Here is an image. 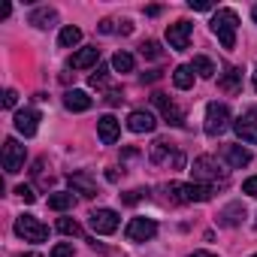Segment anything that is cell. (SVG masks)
Masks as SVG:
<instances>
[{"label": "cell", "instance_id": "obj_35", "mask_svg": "<svg viewBox=\"0 0 257 257\" xmlns=\"http://www.w3.org/2000/svg\"><path fill=\"white\" fill-rule=\"evenodd\" d=\"M16 103H19V94H16L13 88H7V91H4V109H13Z\"/></svg>", "mask_w": 257, "mask_h": 257}, {"label": "cell", "instance_id": "obj_10", "mask_svg": "<svg viewBox=\"0 0 257 257\" xmlns=\"http://www.w3.org/2000/svg\"><path fill=\"white\" fill-rule=\"evenodd\" d=\"M152 103L161 109V115L167 118V124H173V127H182V124H185V112H182V109H179L167 94H155V97H152Z\"/></svg>", "mask_w": 257, "mask_h": 257}, {"label": "cell", "instance_id": "obj_12", "mask_svg": "<svg viewBox=\"0 0 257 257\" xmlns=\"http://www.w3.org/2000/svg\"><path fill=\"white\" fill-rule=\"evenodd\" d=\"M97 134H100V143H103V146H115L118 137H121V124H118V118H112V115L97 118Z\"/></svg>", "mask_w": 257, "mask_h": 257}, {"label": "cell", "instance_id": "obj_20", "mask_svg": "<svg viewBox=\"0 0 257 257\" xmlns=\"http://www.w3.org/2000/svg\"><path fill=\"white\" fill-rule=\"evenodd\" d=\"M34 28H40V31H49L55 22H58V13L52 10V7H40V10H34L31 13V19H28Z\"/></svg>", "mask_w": 257, "mask_h": 257}, {"label": "cell", "instance_id": "obj_17", "mask_svg": "<svg viewBox=\"0 0 257 257\" xmlns=\"http://www.w3.org/2000/svg\"><path fill=\"white\" fill-rule=\"evenodd\" d=\"M245 221V206L236 200V203H227L221 212H218V224L221 227H239Z\"/></svg>", "mask_w": 257, "mask_h": 257}, {"label": "cell", "instance_id": "obj_4", "mask_svg": "<svg viewBox=\"0 0 257 257\" xmlns=\"http://www.w3.org/2000/svg\"><path fill=\"white\" fill-rule=\"evenodd\" d=\"M206 134L209 137H221L227 127H233V121H230V106L227 103H209L206 106Z\"/></svg>", "mask_w": 257, "mask_h": 257}, {"label": "cell", "instance_id": "obj_2", "mask_svg": "<svg viewBox=\"0 0 257 257\" xmlns=\"http://www.w3.org/2000/svg\"><path fill=\"white\" fill-rule=\"evenodd\" d=\"M191 173H194V182H197V185H209V188H212V185H227V170H221L212 155H200V158L194 161Z\"/></svg>", "mask_w": 257, "mask_h": 257}, {"label": "cell", "instance_id": "obj_41", "mask_svg": "<svg viewBox=\"0 0 257 257\" xmlns=\"http://www.w3.org/2000/svg\"><path fill=\"white\" fill-rule=\"evenodd\" d=\"M191 257H218V254H212V251H194Z\"/></svg>", "mask_w": 257, "mask_h": 257}, {"label": "cell", "instance_id": "obj_32", "mask_svg": "<svg viewBox=\"0 0 257 257\" xmlns=\"http://www.w3.org/2000/svg\"><path fill=\"white\" fill-rule=\"evenodd\" d=\"M52 257H73V242H58L52 248Z\"/></svg>", "mask_w": 257, "mask_h": 257}, {"label": "cell", "instance_id": "obj_40", "mask_svg": "<svg viewBox=\"0 0 257 257\" xmlns=\"http://www.w3.org/2000/svg\"><path fill=\"white\" fill-rule=\"evenodd\" d=\"M131 31H134V25H131V22H127V19H124V22L118 25V34H131Z\"/></svg>", "mask_w": 257, "mask_h": 257}, {"label": "cell", "instance_id": "obj_22", "mask_svg": "<svg viewBox=\"0 0 257 257\" xmlns=\"http://www.w3.org/2000/svg\"><path fill=\"white\" fill-rule=\"evenodd\" d=\"M73 206H76V194H73V191H55V194H49V209L67 212V209H73Z\"/></svg>", "mask_w": 257, "mask_h": 257}, {"label": "cell", "instance_id": "obj_19", "mask_svg": "<svg viewBox=\"0 0 257 257\" xmlns=\"http://www.w3.org/2000/svg\"><path fill=\"white\" fill-rule=\"evenodd\" d=\"M233 131H236V137H239L242 143L257 146V124H254L251 118H239V121H233Z\"/></svg>", "mask_w": 257, "mask_h": 257}, {"label": "cell", "instance_id": "obj_46", "mask_svg": "<svg viewBox=\"0 0 257 257\" xmlns=\"http://www.w3.org/2000/svg\"><path fill=\"white\" fill-rule=\"evenodd\" d=\"M251 257H257V254H251Z\"/></svg>", "mask_w": 257, "mask_h": 257}, {"label": "cell", "instance_id": "obj_44", "mask_svg": "<svg viewBox=\"0 0 257 257\" xmlns=\"http://www.w3.org/2000/svg\"><path fill=\"white\" fill-rule=\"evenodd\" d=\"M251 85H254V91H257V70L251 73Z\"/></svg>", "mask_w": 257, "mask_h": 257}, {"label": "cell", "instance_id": "obj_18", "mask_svg": "<svg viewBox=\"0 0 257 257\" xmlns=\"http://www.w3.org/2000/svg\"><path fill=\"white\" fill-rule=\"evenodd\" d=\"M64 106H67L70 112H88V109L94 106V100H91L85 91H76V88H73V91L64 94Z\"/></svg>", "mask_w": 257, "mask_h": 257}, {"label": "cell", "instance_id": "obj_6", "mask_svg": "<svg viewBox=\"0 0 257 257\" xmlns=\"http://www.w3.org/2000/svg\"><path fill=\"white\" fill-rule=\"evenodd\" d=\"M191 31H194V25L185 22V19L167 25V43H170V49H173V52H185L188 43H191Z\"/></svg>", "mask_w": 257, "mask_h": 257}, {"label": "cell", "instance_id": "obj_37", "mask_svg": "<svg viewBox=\"0 0 257 257\" xmlns=\"http://www.w3.org/2000/svg\"><path fill=\"white\" fill-rule=\"evenodd\" d=\"M191 10H197V13H209L212 4H206V0H191Z\"/></svg>", "mask_w": 257, "mask_h": 257}, {"label": "cell", "instance_id": "obj_26", "mask_svg": "<svg viewBox=\"0 0 257 257\" xmlns=\"http://www.w3.org/2000/svg\"><path fill=\"white\" fill-rule=\"evenodd\" d=\"M191 67H194V73H200V76H203V79H212V76H215V73H218V70H215V64H212V61H209V58H206V55H197V58H194V64H191Z\"/></svg>", "mask_w": 257, "mask_h": 257}, {"label": "cell", "instance_id": "obj_13", "mask_svg": "<svg viewBox=\"0 0 257 257\" xmlns=\"http://www.w3.org/2000/svg\"><path fill=\"white\" fill-rule=\"evenodd\" d=\"M127 127H131L134 134H152L155 127H158V121H155L152 112H146V109H134L131 115H127Z\"/></svg>", "mask_w": 257, "mask_h": 257}, {"label": "cell", "instance_id": "obj_28", "mask_svg": "<svg viewBox=\"0 0 257 257\" xmlns=\"http://www.w3.org/2000/svg\"><path fill=\"white\" fill-rule=\"evenodd\" d=\"M140 55H143V58H149V61H158V58H164V49H161V43L146 40V43L140 46Z\"/></svg>", "mask_w": 257, "mask_h": 257}, {"label": "cell", "instance_id": "obj_24", "mask_svg": "<svg viewBox=\"0 0 257 257\" xmlns=\"http://www.w3.org/2000/svg\"><path fill=\"white\" fill-rule=\"evenodd\" d=\"M79 43H82V31L73 28V25H67V28L58 34V46H61V49H73V46H79Z\"/></svg>", "mask_w": 257, "mask_h": 257}, {"label": "cell", "instance_id": "obj_36", "mask_svg": "<svg viewBox=\"0 0 257 257\" xmlns=\"http://www.w3.org/2000/svg\"><path fill=\"white\" fill-rule=\"evenodd\" d=\"M242 194H248V197H257V176L245 179V185H242Z\"/></svg>", "mask_w": 257, "mask_h": 257}, {"label": "cell", "instance_id": "obj_21", "mask_svg": "<svg viewBox=\"0 0 257 257\" xmlns=\"http://www.w3.org/2000/svg\"><path fill=\"white\" fill-rule=\"evenodd\" d=\"M218 88L227 91V94H236V91L242 88V70H239V67H227V73L218 79Z\"/></svg>", "mask_w": 257, "mask_h": 257}, {"label": "cell", "instance_id": "obj_39", "mask_svg": "<svg viewBox=\"0 0 257 257\" xmlns=\"http://www.w3.org/2000/svg\"><path fill=\"white\" fill-rule=\"evenodd\" d=\"M161 79V73L158 70H152V73H143V82H158Z\"/></svg>", "mask_w": 257, "mask_h": 257}, {"label": "cell", "instance_id": "obj_14", "mask_svg": "<svg viewBox=\"0 0 257 257\" xmlns=\"http://www.w3.org/2000/svg\"><path fill=\"white\" fill-rule=\"evenodd\" d=\"M97 61H100V49H97V46H85V49H79V52L70 55V67H73V70H88V67H94Z\"/></svg>", "mask_w": 257, "mask_h": 257}, {"label": "cell", "instance_id": "obj_3", "mask_svg": "<svg viewBox=\"0 0 257 257\" xmlns=\"http://www.w3.org/2000/svg\"><path fill=\"white\" fill-rule=\"evenodd\" d=\"M170 203H209L212 200V188L209 185H197V182H173L167 185Z\"/></svg>", "mask_w": 257, "mask_h": 257}, {"label": "cell", "instance_id": "obj_42", "mask_svg": "<svg viewBox=\"0 0 257 257\" xmlns=\"http://www.w3.org/2000/svg\"><path fill=\"white\" fill-rule=\"evenodd\" d=\"M16 257H43V254H37V251H25V254H16Z\"/></svg>", "mask_w": 257, "mask_h": 257}, {"label": "cell", "instance_id": "obj_7", "mask_svg": "<svg viewBox=\"0 0 257 257\" xmlns=\"http://www.w3.org/2000/svg\"><path fill=\"white\" fill-rule=\"evenodd\" d=\"M124 236L131 242H149L158 236V224L152 218H131V224L124 227Z\"/></svg>", "mask_w": 257, "mask_h": 257}, {"label": "cell", "instance_id": "obj_16", "mask_svg": "<svg viewBox=\"0 0 257 257\" xmlns=\"http://www.w3.org/2000/svg\"><path fill=\"white\" fill-rule=\"evenodd\" d=\"M73 194H82V197H97V182L88 176V173H70L67 176Z\"/></svg>", "mask_w": 257, "mask_h": 257}, {"label": "cell", "instance_id": "obj_45", "mask_svg": "<svg viewBox=\"0 0 257 257\" xmlns=\"http://www.w3.org/2000/svg\"><path fill=\"white\" fill-rule=\"evenodd\" d=\"M251 19H254V22H257V7H254V10H251Z\"/></svg>", "mask_w": 257, "mask_h": 257}, {"label": "cell", "instance_id": "obj_5", "mask_svg": "<svg viewBox=\"0 0 257 257\" xmlns=\"http://www.w3.org/2000/svg\"><path fill=\"white\" fill-rule=\"evenodd\" d=\"M16 233L25 242H46L49 239V227L40 218H34V215H19L16 218Z\"/></svg>", "mask_w": 257, "mask_h": 257}, {"label": "cell", "instance_id": "obj_27", "mask_svg": "<svg viewBox=\"0 0 257 257\" xmlns=\"http://www.w3.org/2000/svg\"><path fill=\"white\" fill-rule=\"evenodd\" d=\"M112 70H115V73H131V70H134V55L115 52V58H112Z\"/></svg>", "mask_w": 257, "mask_h": 257}, {"label": "cell", "instance_id": "obj_11", "mask_svg": "<svg viewBox=\"0 0 257 257\" xmlns=\"http://www.w3.org/2000/svg\"><path fill=\"white\" fill-rule=\"evenodd\" d=\"M16 131L22 137H34L40 131V112L37 109H19L16 112Z\"/></svg>", "mask_w": 257, "mask_h": 257}, {"label": "cell", "instance_id": "obj_9", "mask_svg": "<svg viewBox=\"0 0 257 257\" xmlns=\"http://www.w3.org/2000/svg\"><path fill=\"white\" fill-rule=\"evenodd\" d=\"M88 221H91V230L100 233V236H109V233L118 230V212L115 209H97V212L88 215Z\"/></svg>", "mask_w": 257, "mask_h": 257}, {"label": "cell", "instance_id": "obj_23", "mask_svg": "<svg viewBox=\"0 0 257 257\" xmlns=\"http://www.w3.org/2000/svg\"><path fill=\"white\" fill-rule=\"evenodd\" d=\"M173 85H176L179 91H188V88L194 85V67H191V64L176 67V70H173Z\"/></svg>", "mask_w": 257, "mask_h": 257}, {"label": "cell", "instance_id": "obj_30", "mask_svg": "<svg viewBox=\"0 0 257 257\" xmlns=\"http://www.w3.org/2000/svg\"><path fill=\"white\" fill-rule=\"evenodd\" d=\"M106 85H109V70L97 67V73L91 76V88H106Z\"/></svg>", "mask_w": 257, "mask_h": 257}, {"label": "cell", "instance_id": "obj_34", "mask_svg": "<svg viewBox=\"0 0 257 257\" xmlns=\"http://www.w3.org/2000/svg\"><path fill=\"white\" fill-rule=\"evenodd\" d=\"M97 31H100V34H118V25H115L112 19H103V22L97 25Z\"/></svg>", "mask_w": 257, "mask_h": 257}, {"label": "cell", "instance_id": "obj_25", "mask_svg": "<svg viewBox=\"0 0 257 257\" xmlns=\"http://www.w3.org/2000/svg\"><path fill=\"white\" fill-rule=\"evenodd\" d=\"M170 155H173V146H170L167 140H155V143H152V161H155V164L170 161Z\"/></svg>", "mask_w": 257, "mask_h": 257}, {"label": "cell", "instance_id": "obj_38", "mask_svg": "<svg viewBox=\"0 0 257 257\" xmlns=\"http://www.w3.org/2000/svg\"><path fill=\"white\" fill-rule=\"evenodd\" d=\"M121 100H124V97H121V91H109V97H106V103H112V106H115V103H121Z\"/></svg>", "mask_w": 257, "mask_h": 257}, {"label": "cell", "instance_id": "obj_15", "mask_svg": "<svg viewBox=\"0 0 257 257\" xmlns=\"http://www.w3.org/2000/svg\"><path fill=\"white\" fill-rule=\"evenodd\" d=\"M221 158H224L233 170H242V167L251 164V152H248L245 146H224V149H221Z\"/></svg>", "mask_w": 257, "mask_h": 257}, {"label": "cell", "instance_id": "obj_8", "mask_svg": "<svg viewBox=\"0 0 257 257\" xmlns=\"http://www.w3.org/2000/svg\"><path fill=\"white\" fill-rule=\"evenodd\" d=\"M22 167H25V146L19 140H7L4 143V170L10 176H16V173H22Z\"/></svg>", "mask_w": 257, "mask_h": 257}, {"label": "cell", "instance_id": "obj_33", "mask_svg": "<svg viewBox=\"0 0 257 257\" xmlns=\"http://www.w3.org/2000/svg\"><path fill=\"white\" fill-rule=\"evenodd\" d=\"M16 194H19L25 203H34V200H37V194H34V188H31V185H19V188H16Z\"/></svg>", "mask_w": 257, "mask_h": 257}, {"label": "cell", "instance_id": "obj_1", "mask_svg": "<svg viewBox=\"0 0 257 257\" xmlns=\"http://www.w3.org/2000/svg\"><path fill=\"white\" fill-rule=\"evenodd\" d=\"M236 28H239V16H236V10H218L215 16H212V34L218 37V43L224 46V49H233L236 46Z\"/></svg>", "mask_w": 257, "mask_h": 257}, {"label": "cell", "instance_id": "obj_43", "mask_svg": "<svg viewBox=\"0 0 257 257\" xmlns=\"http://www.w3.org/2000/svg\"><path fill=\"white\" fill-rule=\"evenodd\" d=\"M245 118H257V106H251V109H248V115H245Z\"/></svg>", "mask_w": 257, "mask_h": 257}, {"label": "cell", "instance_id": "obj_29", "mask_svg": "<svg viewBox=\"0 0 257 257\" xmlns=\"http://www.w3.org/2000/svg\"><path fill=\"white\" fill-rule=\"evenodd\" d=\"M58 230H61L64 236H82V227H79V221H73V218H58Z\"/></svg>", "mask_w": 257, "mask_h": 257}, {"label": "cell", "instance_id": "obj_31", "mask_svg": "<svg viewBox=\"0 0 257 257\" xmlns=\"http://www.w3.org/2000/svg\"><path fill=\"white\" fill-rule=\"evenodd\" d=\"M146 194H149V191H143V188H137V191H127V194H124L121 200H124L127 206H137L140 200H146Z\"/></svg>", "mask_w": 257, "mask_h": 257}]
</instances>
